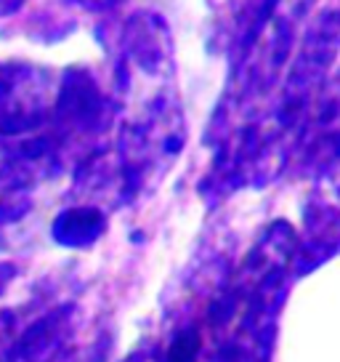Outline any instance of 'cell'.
Instances as JSON below:
<instances>
[{
  "label": "cell",
  "mask_w": 340,
  "mask_h": 362,
  "mask_svg": "<svg viewBox=\"0 0 340 362\" xmlns=\"http://www.w3.org/2000/svg\"><path fill=\"white\" fill-rule=\"evenodd\" d=\"M202 351V339L197 330H183L178 333L173 344L168 346V354H165V362H197Z\"/></svg>",
  "instance_id": "6da1fadb"
}]
</instances>
